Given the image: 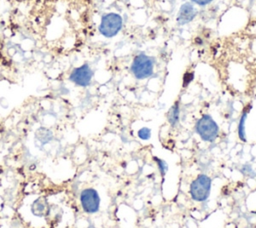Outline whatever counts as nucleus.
<instances>
[{
	"label": "nucleus",
	"mask_w": 256,
	"mask_h": 228,
	"mask_svg": "<svg viewBox=\"0 0 256 228\" xmlns=\"http://www.w3.org/2000/svg\"><path fill=\"white\" fill-rule=\"evenodd\" d=\"M155 61L145 53L137 54L130 65V72L137 80H145L154 74Z\"/></svg>",
	"instance_id": "obj_1"
},
{
	"label": "nucleus",
	"mask_w": 256,
	"mask_h": 228,
	"mask_svg": "<svg viewBox=\"0 0 256 228\" xmlns=\"http://www.w3.org/2000/svg\"><path fill=\"white\" fill-rule=\"evenodd\" d=\"M195 131L204 142L212 143L219 136V126L209 114H204L197 120Z\"/></svg>",
	"instance_id": "obj_2"
},
{
	"label": "nucleus",
	"mask_w": 256,
	"mask_h": 228,
	"mask_svg": "<svg viewBox=\"0 0 256 228\" xmlns=\"http://www.w3.org/2000/svg\"><path fill=\"white\" fill-rule=\"evenodd\" d=\"M212 179L204 173L196 176V178L190 183L189 193L191 198L196 202L206 201L211 193Z\"/></svg>",
	"instance_id": "obj_3"
},
{
	"label": "nucleus",
	"mask_w": 256,
	"mask_h": 228,
	"mask_svg": "<svg viewBox=\"0 0 256 228\" xmlns=\"http://www.w3.org/2000/svg\"><path fill=\"white\" fill-rule=\"evenodd\" d=\"M123 27V18L118 13L109 12L101 17L98 30L105 38L116 36Z\"/></svg>",
	"instance_id": "obj_4"
},
{
	"label": "nucleus",
	"mask_w": 256,
	"mask_h": 228,
	"mask_svg": "<svg viewBox=\"0 0 256 228\" xmlns=\"http://www.w3.org/2000/svg\"><path fill=\"white\" fill-rule=\"evenodd\" d=\"M79 200L83 211L87 214H95L100 209L101 199L98 191L95 188H84L80 192Z\"/></svg>",
	"instance_id": "obj_5"
},
{
	"label": "nucleus",
	"mask_w": 256,
	"mask_h": 228,
	"mask_svg": "<svg viewBox=\"0 0 256 228\" xmlns=\"http://www.w3.org/2000/svg\"><path fill=\"white\" fill-rule=\"evenodd\" d=\"M94 72L88 63L74 68L69 74V80L79 87H87L91 84Z\"/></svg>",
	"instance_id": "obj_6"
},
{
	"label": "nucleus",
	"mask_w": 256,
	"mask_h": 228,
	"mask_svg": "<svg viewBox=\"0 0 256 228\" xmlns=\"http://www.w3.org/2000/svg\"><path fill=\"white\" fill-rule=\"evenodd\" d=\"M197 15V9L191 2H185L183 3L177 13L176 22L179 26L186 25L194 20V18Z\"/></svg>",
	"instance_id": "obj_7"
},
{
	"label": "nucleus",
	"mask_w": 256,
	"mask_h": 228,
	"mask_svg": "<svg viewBox=\"0 0 256 228\" xmlns=\"http://www.w3.org/2000/svg\"><path fill=\"white\" fill-rule=\"evenodd\" d=\"M30 211L33 216L35 217H44L45 215L49 214L50 207L48 204V200L43 196H38L32 201Z\"/></svg>",
	"instance_id": "obj_8"
},
{
	"label": "nucleus",
	"mask_w": 256,
	"mask_h": 228,
	"mask_svg": "<svg viewBox=\"0 0 256 228\" xmlns=\"http://www.w3.org/2000/svg\"><path fill=\"white\" fill-rule=\"evenodd\" d=\"M251 109V105H248L244 108V110L242 111V114L239 118V122H238V126H237V133H238V137L242 142H246L247 138H246V132H245V122L247 119V115L249 113Z\"/></svg>",
	"instance_id": "obj_9"
},
{
	"label": "nucleus",
	"mask_w": 256,
	"mask_h": 228,
	"mask_svg": "<svg viewBox=\"0 0 256 228\" xmlns=\"http://www.w3.org/2000/svg\"><path fill=\"white\" fill-rule=\"evenodd\" d=\"M179 120H180V104H179V101H176L167 112V121L172 127H175L178 125Z\"/></svg>",
	"instance_id": "obj_10"
},
{
	"label": "nucleus",
	"mask_w": 256,
	"mask_h": 228,
	"mask_svg": "<svg viewBox=\"0 0 256 228\" xmlns=\"http://www.w3.org/2000/svg\"><path fill=\"white\" fill-rule=\"evenodd\" d=\"M153 160L155 161V163H156V165L158 167V170H159V173H160L161 177H164L165 174L168 171V164H167V162L165 160L159 158V157H156V156L153 157Z\"/></svg>",
	"instance_id": "obj_11"
},
{
	"label": "nucleus",
	"mask_w": 256,
	"mask_h": 228,
	"mask_svg": "<svg viewBox=\"0 0 256 228\" xmlns=\"http://www.w3.org/2000/svg\"><path fill=\"white\" fill-rule=\"evenodd\" d=\"M151 129L148 127H142L137 131V136L143 141H147L151 138Z\"/></svg>",
	"instance_id": "obj_12"
},
{
	"label": "nucleus",
	"mask_w": 256,
	"mask_h": 228,
	"mask_svg": "<svg viewBox=\"0 0 256 228\" xmlns=\"http://www.w3.org/2000/svg\"><path fill=\"white\" fill-rule=\"evenodd\" d=\"M240 171H241L244 175L249 176V177H254V176L256 175L255 172H254V170H253V168H252V166H251L250 164H245V165H243V166L241 167Z\"/></svg>",
	"instance_id": "obj_13"
},
{
	"label": "nucleus",
	"mask_w": 256,
	"mask_h": 228,
	"mask_svg": "<svg viewBox=\"0 0 256 228\" xmlns=\"http://www.w3.org/2000/svg\"><path fill=\"white\" fill-rule=\"evenodd\" d=\"M194 78V74L192 72H186L183 77V87H186Z\"/></svg>",
	"instance_id": "obj_14"
},
{
	"label": "nucleus",
	"mask_w": 256,
	"mask_h": 228,
	"mask_svg": "<svg viewBox=\"0 0 256 228\" xmlns=\"http://www.w3.org/2000/svg\"><path fill=\"white\" fill-rule=\"evenodd\" d=\"M192 3H195L199 6H205V5H208L210 4L213 0H190Z\"/></svg>",
	"instance_id": "obj_15"
},
{
	"label": "nucleus",
	"mask_w": 256,
	"mask_h": 228,
	"mask_svg": "<svg viewBox=\"0 0 256 228\" xmlns=\"http://www.w3.org/2000/svg\"><path fill=\"white\" fill-rule=\"evenodd\" d=\"M253 213H254V214H256V211H254V212H253Z\"/></svg>",
	"instance_id": "obj_16"
}]
</instances>
